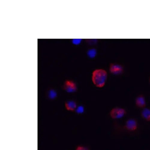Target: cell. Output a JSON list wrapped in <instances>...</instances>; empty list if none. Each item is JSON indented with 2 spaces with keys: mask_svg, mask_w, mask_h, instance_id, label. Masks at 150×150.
<instances>
[{
  "mask_svg": "<svg viewBox=\"0 0 150 150\" xmlns=\"http://www.w3.org/2000/svg\"><path fill=\"white\" fill-rule=\"evenodd\" d=\"M125 128L127 130L130 132L136 131L138 128V124L136 120L133 118L127 120L125 123Z\"/></svg>",
  "mask_w": 150,
  "mask_h": 150,
  "instance_id": "5b68a950",
  "label": "cell"
},
{
  "mask_svg": "<svg viewBox=\"0 0 150 150\" xmlns=\"http://www.w3.org/2000/svg\"><path fill=\"white\" fill-rule=\"evenodd\" d=\"M84 111V107L81 106H78L76 111V112L79 114L83 113Z\"/></svg>",
  "mask_w": 150,
  "mask_h": 150,
  "instance_id": "30bf717a",
  "label": "cell"
},
{
  "mask_svg": "<svg viewBox=\"0 0 150 150\" xmlns=\"http://www.w3.org/2000/svg\"><path fill=\"white\" fill-rule=\"evenodd\" d=\"M75 150H90V149L86 146L79 145L76 147Z\"/></svg>",
  "mask_w": 150,
  "mask_h": 150,
  "instance_id": "8fae6325",
  "label": "cell"
},
{
  "mask_svg": "<svg viewBox=\"0 0 150 150\" xmlns=\"http://www.w3.org/2000/svg\"><path fill=\"white\" fill-rule=\"evenodd\" d=\"M126 112L125 110L122 108L115 107L110 111V116L113 119H120L125 116Z\"/></svg>",
  "mask_w": 150,
  "mask_h": 150,
  "instance_id": "7a4b0ae2",
  "label": "cell"
},
{
  "mask_svg": "<svg viewBox=\"0 0 150 150\" xmlns=\"http://www.w3.org/2000/svg\"><path fill=\"white\" fill-rule=\"evenodd\" d=\"M149 83H150V77L149 78Z\"/></svg>",
  "mask_w": 150,
  "mask_h": 150,
  "instance_id": "4fadbf2b",
  "label": "cell"
},
{
  "mask_svg": "<svg viewBox=\"0 0 150 150\" xmlns=\"http://www.w3.org/2000/svg\"><path fill=\"white\" fill-rule=\"evenodd\" d=\"M94 52L95 51H93V50H92V51L91 50L90 51V52H89V55L90 57H93L95 55V54H94L95 53V52Z\"/></svg>",
  "mask_w": 150,
  "mask_h": 150,
  "instance_id": "7c38bea8",
  "label": "cell"
},
{
  "mask_svg": "<svg viewBox=\"0 0 150 150\" xmlns=\"http://www.w3.org/2000/svg\"><path fill=\"white\" fill-rule=\"evenodd\" d=\"M142 117L147 122H150V109L145 108L142 109L141 112Z\"/></svg>",
  "mask_w": 150,
  "mask_h": 150,
  "instance_id": "ba28073f",
  "label": "cell"
},
{
  "mask_svg": "<svg viewBox=\"0 0 150 150\" xmlns=\"http://www.w3.org/2000/svg\"><path fill=\"white\" fill-rule=\"evenodd\" d=\"M135 104L138 108L143 109L146 106V101L144 95H140L138 96L135 100Z\"/></svg>",
  "mask_w": 150,
  "mask_h": 150,
  "instance_id": "8992f818",
  "label": "cell"
},
{
  "mask_svg": "<svg viewBox=\"0 0 150 150\" xmlns=\"http://www.w3.org/2000/svg\"><path fill=\"white\" fill-rule=\"evenodd\" d=\"M64 90L68 93H74L77 90V86L75 83L71 80H67L63 85Z\"/></svg>",
  "mask_w": 150,
  "mask_h": 150,
  "instance_id": "3957f363",
  "label": "cell"
},
{
  "mask_svg": "<svg viewBox=\"0 0 150 150\" xmlns=\"http://www.w3.org/2000/svg\"><path fill=\"white\" fill-rule=\"evenodd\" d=\"M108 78L107 72L103 69H96L91 74L92 83L98 88H103L105 86Z\"/></svg>",
  "mask_w": 150,
  "mask_h": 150,
  "instance_id": "6da1fadb",
  "label": "cell"
},
{
  "mask_svg": "<svg viewBox=\"0 0 150 150\" xmlns=\"http://www.w3.org/2000/svg\"><path fill=\"white\" fill-rule=\"evenodd\" d=\"M78 106L76 103L73 100H69L66 101L65 103L66 109L70 111H75Z\"/></svg>",
  "mask_w": 150,
  "mask_h": 150,
  "instance_id": "52a82bcc",
  "label": "cell"
},
{
  "mask_svg": "<svg viewBox=\"0 0 150 150\" xmlns=\"http://www.w3.org/2000/svg\"><path fill=\"white\" fill-rule=\"evenodd\" d=\"M48 95L50 98L52 99H54L56 97L57 94L55 91L51 90L49 91Z\"/></svg>",
  "mask_w": 150,
  "mask_h": 150,
  "instance_id": "9c48e42d",
  "label": "cell"
},
{
  "mask_svg": "<svg viewBox=\"0 0 150 150\" xmlns=\"http://www.w3.org/2000/svg\"><path fill=\"white\" fill-rule=\"evenodd\" d=\"M109 70L112 74L118 75L122 74L124 72V68L121 65L115 63L111 64L109 66Z\"/></svg>",
  "mask_w": 150,
  "mask_h": 150,
  "instance_id": "277c9868",
  "label": "cell"
}]
</instances>
